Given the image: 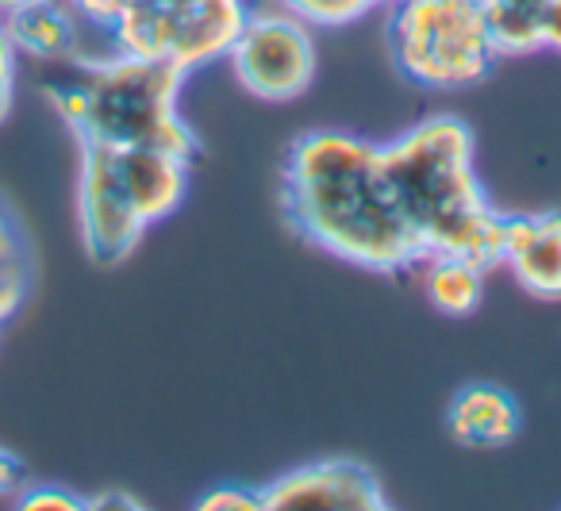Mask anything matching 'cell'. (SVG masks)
<instances>
[{
	"mask_svg": "<svg viewBox=\"0 0 561 511\" xmlns=\"http://www.w3.org/2000/svg\"><path fill=\"white\" fill-rule=\"evenodd\" d=\"M500 265L535 300H561V212H519L504 216Z\"/></svg>",
	"mask_w": 561,
	"mask_h": 511,
	"instance_id": "9c48e42d",
	"label": "cell"
},
{
	"mask_svg": "<svg viewBox=\"0 0 561 511\" xmlns=\"http://www.w3.org/2000/svg\"><path fill=\"white\" fill-rule=\"evenodd\" d=\"M227 66L257 101H300L320 70L312 24L289 9H250L247 24L227 50Z\"/></svg>",
	"mask_w": 561,
	"mask_h": 511,
	"instance_id": "52a82bcc",
	"label": "cell"
},
{
	"mask_svg": "<svg viewBox=\"0 0 561 511\" xmlns=\"http://www.w3.org/2000/svg\"><path fill=\"white\" fill-rule=\"evenodd\" d=\"M16 66H20V50L12 43L4 16H0V124L9 120L12 104H16Z\"/></svg>",
	"mask_w": 561,
	"mask_h": 511,
	"instance_id": "e0dca14e",
	"label": "cell"
},
{
	"mask_svg": "<svg viewBox=\"0 0 561 511\" xmlns=\"http://www.w3.org/2000/svg\"><path fill=\"white\" fill-rule=\"evenodd\" d=\"M385 50L408 86L461 93L500 63L481 0H389Z\"/></svg>",
	"mask_w": 561,
	"mask_h": 511,
	"instance_id": "5b68a950",
	"label": "cell"
},
{
	"mask_svg": "<svg viewBox=\"0 0 561 511\" xmlns=\"http://www.w3.org/2000/svg\"><path fill=\"white\" fill-rule=\"evenodd\" d=\"M280 212L305 242L358 270L397 277L427 258L385 181L377 143L358 135H297L280 170Z\"/></svg>",
	"mask_w": 561,
	"mask_h": 511,
	"instance_id": "6da1fadb",
	"label": "cell"
},
{
	"mask_svg": "<svg viewBox=\"0 0 561 511\" xmlns=\"http://www.w3.org/2000/svg\"><path fill=\"white\" fill-rule=\"evenodd\" d=\"M193 158L154 147H81L78 227L96 265H119L142 235L181 208Z\"/></svg>",
	"mask_w": 561,
	"mask_h": 511,
	"instance_id": "277c9868",
	"label": "cell"
},
{
	"mask_svg": "<svg viewBox=\"0 0 561 511\" xmlns=\"http://www.w3.org/2000/svg\"><path fill=\"white\" fill-rule=\"evenodd\" d=\"M523 411L507 388L500 385H461L446 408V431L466 450H504L519 439Z\"/></svg>",
	"mask_w": 561,
	"mask_h": 511,
	"instance_id": "8fae6325",
	"label": "cell"
},
{
	"mask_svg": "<svg viewBox=\"0 0 561 511\" xmlns=\"http://www.w3.org/2000/svg\"><path fill=\"white\" fill-rule=\"evenodd\" d=\"M16 496H20L16 508H24V511H81V508H89V500H81L78 492H70V488H58V485L20 488Z\"/></svg>",
	"mask_w": 561,
	"mask_h": 511,
	"instance_id": "2e32d148",
	"label": "cell"
},
{
	"mask_svg": "<svg viewBox=\"0 0 561 511\" xmlns=\"http://www.w3.org/2000/svg\"><path fill=\"white\" fill-rule=\"evenodd\" d=\"M35 281V254L20 216L0 196V319L9 323L32 296Z\"/></svg>",
	"mask_w": 561,
	"mask_h": 511,
	"instance_id": "4fadbf2b",
	"label": "cell"
},
{
	"mask_svg": "<svg viewBox=\"0 0 561 511\" xmlns=\"http://www.w3.org/2000/svg\"><path fill=\"white\" fill-rule=\"evenodd\" d=\"M277 4L297 12V16L312 27H346L366 16V12L389 4V0H277Z\"/></svg>",
	"mask_w": 561,
	"mask_h": 511,
	"instance_id": "9a60e30c",
	"label": "cell"
},
{
	"mask_svg": "<svg viewBox=\"0 0 561 511\" xmlns=\"http://www.w3.org/2000/svg\"><path fill=\"white\" fill-rule=\"evenodd\" d=\"M89 508H142V503L131 500V496H124V492H108L104 500H89Z\"/></svg>",
	"mask_w": 561,
	"mask_h": 511,
	"instance_id": "44dd1931",
	"label": "cell"
},
{
	"mask_svg": "<svg viewBox=\"0 0 561 511\" xmlns=\"http://www.w3.org/2000/svg\"><path fill=\"white\" fill-rule=\"evenodd\" d=\"M185 78L170 63L108 50L81 63L73 81H58L43 93L81 147H154L196 162L201 139L178 109Z\"/></svg>",
	"mask_w": 561,
	"mask_h": 511,
	"instance_id": "3957f363",
	"label": "cell"
},
{
	"mask_svg": "<svg viewBox=\"0 0 561 511\" xmlns=\"http://www.w3.org/2000/svg\"><path fill=\"white\" fill-rule=\"evenodd\" d=\"M500 58H527L542 50V20L550 0H481Z\"/></svg>",
	"mask_w": 561,
	"mask_h": 511,
	"instance_id": "5bb4252c",
	"label": "cell"
},
{
	"mask_svg": "<svg viewBox=\"0 0 561 511\" xmlns=\"http://www.w3.org/2000/svg\"><path fill=\"white\" fill-rule=\"evenodd\" d=\"M381 173L400 212L431 254H458L484 273L500 270L504 212L492 208L473 170V132L458 116H427L377 143Z\"/></svg>",
	"mask_w": 561,
	"mask_h": 511,
	"instance_id": "7a4b0ae2",
	"label": "cell"
},
{
	"mask_svg": "<svg viewBox=\"0 0 561 511\" xmlns=\"http://www.w3.org/2000/svg\"><path fill=\"white\" fill-rule=\"evenodd\" d=\"M423 293L431 308L450 319H461L481 304L484 296V270L458 254H431L423 258Z\"/></svg>",
	"mask_w": 561,
	"mask_h": 511,
	"instance_id": "7c38bea8",
	"label": "cell"
},
{
	"mask_svg": "<svg viewBox=\"0 0 561 511\" xmlns=\"http://www.w3.org/2000/svg\"><path fill=\"white\" fill-rule=\"evenodd\" d=\"M262 511H389L377 473L354 457H323L257 488Z\"/></svg>",
	"mask_w": 561,
	"mask_h": 511,
	"instance_id": "ba28073f",
	"label": "cell"
},
{
	"mask_svg": "<svg viewBox=\"0 0 561 511\" xmlns=\"http://www.w3.org/2000/svg\"><path fill=\"white\" fill-rule=\"evenodd\" d=\"M196 511H262V503H257V488L219 485L196 500Z\"/></svg>",
	"mask_w": 561,
	"mask_h": 511,
	"instance_id": "ac0fdd59",
	"label": "cell"
},
{
	"mask_svg": "<svg viewBox=\"0 0 561 511\" xmlns=\"http://www.w3.org/2000/svg\"><path fill=\"white\" fill-rule=\"evenodd\" d=\"M0 334H4V319H0Z\"/></svg>",
	"mask_w": 561,
	"mask_h": 511,
	"instance_id": "7402d4cb",
	"label": "cell"
},
{
	"mask_svg": "<svg viewBox=\"0 0 561 511\" xmlns=\"http://www.w3.org/2000/svg\"><path fill=\"white\" fill-rule=\"evenodd\" d=\"M250 16V0H119L104 43L193 73L219 63Z\"/></svg>",
	"mask_w": 561,
	"mask_h": 511,
	"instance_id": "8992f818",
	"label": "cell"
},
{
	"mask_svg": "<svg viewBox=\"0 0 561 511\" xmlns=\"http://www.w3.org/2000/svg\"><path fill=\"white\" fill-rule=\"evenodd\" d=\"M542 50H553V55H561V0H550V9H546Z\"/></svg>",
	"mask_w": 561,
	"mask_h": 511,
	"instance_id": "ffe728a7",
	"label": "cell"
},
{
	"mask_svg": "<svg viewBox=\"0 0 561 511\" xmlns=\"http://www.w3.org/2000/svg\"><path fill=\"white\" fill-rule=\"evenodd\" d=\"M24 488V465L12 450L0 446V496H12Z\"/></svg>",
	"mask_w": 561,
	"mask_h": 511,
	"instance_id": "d6986e66",
	"label": "cell"
},
{
	"mask_svg": "<svg viewBox=\"0 0 561 511\" xmlns=\"http://www.w3.org/2000/svg\"><path fill=\"white\" fill-rule=\"evenodd\" d=\"M9 35L16 43L20 55L35 58V63H89L85 32L93 27L81 20V12L70 0H32L24 9L4 16Z\"/></svg>",
	"mask_w": 561,
	"mask_h": 511,
	"instance_id": "30bf717a",
	"label": "cell"
}]
</instances>
